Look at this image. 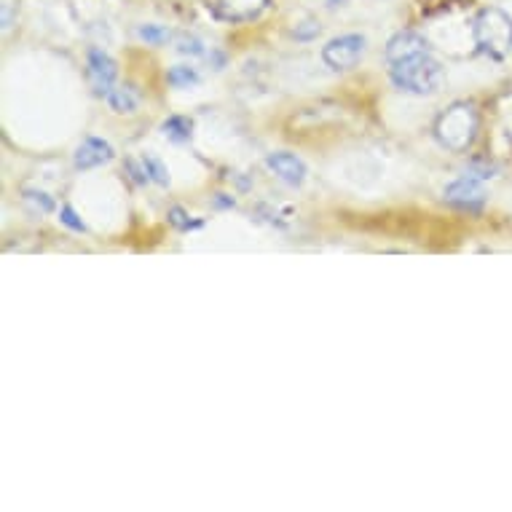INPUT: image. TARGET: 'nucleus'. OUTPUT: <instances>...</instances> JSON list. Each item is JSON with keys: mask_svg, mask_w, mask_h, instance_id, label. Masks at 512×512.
Instances as JSON below:
<instances>
[{"mask_svg": "<svg viewBox=\"0 0 512 512\" xmlns=\"http://www.w3.org/2000/svg\"><path fill=\"white\" fill-rule=\"evenodd\" d=\"M478 110L472 102H454L451 108L443 110L435 121V137L437 143L448 148V151L462 153L475 143L478 135Z\"/></svg>", "mask_w": 512, "mask_h": 512, "instance_id": "nucleus-1", "label": "nucleus"}, {"mask_svg": "<svg viewBox=\"0 0 512 512\" xmlns=\"http://www.w3.org/2000/svg\"><path fill=\"white\" fill-rule=\"evenodd\" d=\"M472 38L480 54L504 59L512 51V17L502 9H483L472 22Z\"/></svg>", "mask_w": 512, "mask_h": 512, "instance_id": "nucleus-2", "label": "nucleus"}, {"mask_svg": "<svg viewBox=\"0 0 512 512\" xmlns=\"http://www.w3.org/2000/svg\"><path fill=\"white\" fill-rule=\"evenodd\" d=\"M392 81H395L397 89H403L408 94H432L443 84V68L429 54H419V57L395 62L392 65Z\"/></svg>", "mask_w": 512, "mask_h": 512, "instance_id": "nucleus-3", "label": "nucleus"}, {"mask_svg": "<svg viewBox=\"0 0 512 512\" xmlns=\"http://www.w3.org/2000/svg\"><path fill=\"white\" fill-rule=\"evenodd\" d=\"M365 54V38L362 35H341L322 49L325 65L333 70H352Z\"/></svg>", "mask_w": 512, "mask_h": 512, "instance_id": "nucleus-4", "label": "nucleus"}, {"mask_svg": "<svg viewBox=\"0 0 512 512\" xmlns=\"http://www.w3.org/2000/svg\"><path fill=\"white\" fill-rule=\"evenodd\" d=\"M445 202L454 204L459 210L478 212L486 204V188L480 183V177L464 175L454 180L451 185H445Z\"/></svg>", "mask_w": 512, "mask_h": 512, "instance_id": "nucleus-5", "label": "nucleus"}, {"mask_svg": "<svg viewBox=\"0 0 512 512\" xmlns=\"http://www.w3.org/2000/svg\"><path fill=\"white\" fill-rule=\"evenodd\" d=\"M86 76H89L92 92L97 94V97H108L118 76L116 62H113L105 51L92 49L89 51V62H86Z\"/></svg>", "mask_w": 512, "mask_h": 512, "instance_id": "nucleus-6", "label": "nucleus"}, {"mask_svg": "<svg viewBox=\"0 0 512 512\" xmlns=\"http://www.w3.org/2000/svg\"><path fill=\"white\" fill-rule=\"evenodd\" d=\"M419 54H429V41L424 38V35L413 33V30H403V33H397L395 38L387 43L389 65L403 62V59L419 57Z\"/></svg>", "mask_w": 512, "mask_h": 512, "instance_id": "nucleus-7", "label": "nucleus"}, {"mask_svg": "<svg viewBox=\"0 0 512 512\" xmlns=\"http://www.w3.org/2000/svg\"><path fill=\"white\" fill-rule=\"evenodd\" d=\"M269 6V0H215V17L223 22H250Z\"/></svg>", "mask_w": 512, "mask_h": 512, "instance_id": "nucleus-8", "label": "nucleus"}, {"mask_svg": "<svg viewBox=\"0 0 512 512\" xmlns=\"http://www.w3.org/2000/svg\"><path fill=\"white\" fill-rule=\"evenodd\" d=\"M113 159V145L108 140H100V137H86L84 143L76 148V156H73V164L78 169H94L108 164Z\"/></svg>", "mask_w": 512, "mask_h": 512, "instance_id": "nucleus-9", "label": "nucleus"}, {"mask_svg": "<svg viewBox=\"0 0 512 512\" xmlns=\"http://www.w3.org/2000/svg\"><path fill=\"white\" fill-rule=\"evenodd\" d=\"M266 167L287 185H301L303 180H306V164H303L295 153H271L269 159H266Z\"/></svg>", "mask_w": 512, "mask_h": 512, "instance_id": "nucleus-10", "label": "nucleus"}, {"mask_svg": "<svg viewBox=\"0 0 512 512\" xmlns=\"http://www.w3.org/2000/svg\"><path fill=\"white\" fill-rule=\"evenodd\" d=\"M177 51H180V54H188V57L210 62L215 70L223 68V62H226L223 51H218L215 46H210L207 41H202L199 35H180V41H177Z\"/></svg>", "mask_w": 512, "mask_h": 512, "instance_id": "nucleus-11", "label": "nucleus"}, {"mask_svg": "<svg viewBox=\"0 0 512 512\" xmlns=\"http://www.w3.org/2000/svg\"><path fill=\"white\" fill-rule=\"evenodd\" d=\"M105 100H108L110 110H116L121 116H129L140 108V94H137L135 86H113Z\"/></svg>", "mask_w": 512, "mask_h": 512, "instance_id": "nucleus-12", "label": "nucleus"}, {"mask_svg": "<svg viewBox=\"0 0 512 512\" xmlns=\"http://www.w3.org/2000/svg\"><path fill=\"white\" fill-rule=\"evenodd\" d=\"M161 132L164 137H169L172 143H188L191 135H194V124H191V118L185 116H169L164 124H161Z\"/></svg>", "mask_w": 512, "mask_h": 512, "instance_id": "nucleus-13", "label": "nucleus"}, {"mask_svg": "<svg viewBox=\"0 0 512 512\" xmlns=\"http://www.w3.org/2000/svg\"><path fill=\"white\" fill-rule=\"evenodd\" d=\"M169 86H175V89H191V86L199 84V73L191 65H175V68L167 73Z\"/></svg>", "mask_w": 512, "mask_h": 512, "instance_id": "nucleus-14", "label": "nucleus"}, {"mask_svg": "<svg viewBox=\"0 0 512 512\" xmlns=\"http://www.w3.org/2000/svg\"><path fill=\"white\" fill-rule=\"evenodd\" d=\"M22 194H25L22 199H25L27 207L33 212H38V215H49V212L54 210V199H51L49 194L38 191V188H25Z\"/></svg>", "mask_w": 512, "mask_h": 512, "instance_id": "nucleus-15", "label": "nucleus"}, {"mask_svg": "<svg viewBox=\"0 0 512 512\" xmlns=\"http://www.w3.org/2000/svg\"><path fill=\"white\" fill-rule=\"evenodd\" d=\"M137 38H143L151 46H164L172 38V33L164 25H140L137 27Z\"/></svg>", "mask_w": 512, "mask_h": 512, "instance_id": "nucleus-16", "label": "nucleus"}, {"mask_svg": "<svg viewBox=\"0 0 512 512\" xmlns=\"http://www.w3.org/2000/svg\"><path fill=\"white\" fill-rule=\"evenodd\" d=\"M143 167L145 172H148V177H151L153 183L159 185H169V169L161 164L156 156H143Z\"/></svg>", "mask_w": 512, "mask_h": 512, "instance_id": "nucleus-17", "label": "nucleus"}, {"mask_svg": "<svg viewBox=\"0 0 512 512\" xmlns=\"http://www.w3.org/2000/svg\"><path fill=\"white\" fill-rule=\"evenodd\" d=\"M169 223L180 228V231H185V228H199V226H202L199 220L188 218V215H185L180 207H172V210H169Z\"/></svg>", "mask_w": 512, "mask_h": 512, "instance_id": "nucleus-18", "label": "nucleus"}, {"mask_svg": "<svg viewBox=\"0 0 512 512\" xmlns=\"http://www.w3.org/2000/svg\"><path fill=\"white\" fill-rule=\"evenodd\" d=\"M59 220H62L68 228H73V231H86L84 220L78 218L73 207H62V210H59Z\"/></svg>", "mask_w": 512, "mask_h": 512, "instance_id": "nucleus-19", "label": "nucleus"}, {"mask_svg": "<svg viewBox=\"0 0 512 512\" xmlns=\"http://www.w3.org/2000/svg\"><path fill=\"white\" fill-rule=\"evenodd\" d=\"M319 33V27L314 25V22H309V27H303V30H295V38H301V41H306V38H314V35Z\"/></svg>", "mask_w": 512, "mask_h": 512, "instance_id": "nucleus-20", "label": "nucleus"}, {"mask_svg": "<svg viewBox=\"0 0 512 512\" xmlns=\"http://www.w3.org/2000/svg\"><path fill=\"white\" fill-rule=\"evenodd\" d=\"M215 204H218V207H234V199H223V194H218Z\"/></svg>", "mask_w": 512, "mask_h": 512, "instance_id": "nucleus-21", "label": "nucleus"}]
</instances>
